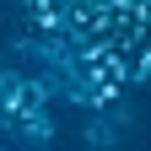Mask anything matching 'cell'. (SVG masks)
<instances>
[{
  "instance_id": "obj_1",
  "label": "cell",
  "mask_w": 151,
  "mask_h": 151,
  "mask_svg": "<svg viewBox=\"0 0 151 151\" xmlns=\"http://www.w3.org/2000/svg\"><path fill=\"white\" fill-rule=\"evenodd\" d=\"M0 65H6V60H0Z\"/></svg>"
}]
</instances>
